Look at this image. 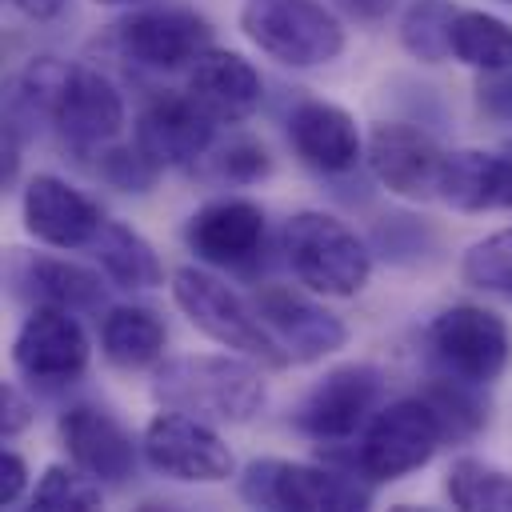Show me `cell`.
Returning <instances> with one entry per match:
<instances>
[{
    "mask_svg": "<svg viewBox=\"0 0 512 512\" xmlns=\"http://www.w3.org/2000/svg\"><path fill=\"white\" fill-rule=\"evenodd\" d=\"M444 492L464 512H512V472H504L480 456L452 460Z\"/></svg>",
    "mask_w": 512,
    "mask_h": 512,
    "instance_id": "484cf974",
    "label": "cell"
},
{
    "mask_svg": "<svg viewBox=\"0 0 512 512\" xmlns=\"http://www.w3.org/2000/svg\"><path fill=\"white\" fill-rule=\"evenodd\" d=\"M116 40L120 52L140 68L172 72L192 64L204 48H212V28L204 16L188 8H140L116 24Z\"/></svg>",
    "mask_w": 512,
    "mask_h": 512,
    "instance_id": "5bb4252c",
    "label": "cell"
},
{
    "mask_svg": "<svg viewBox=\"0 0 512 512\" xmlns=\"http://www.w3.org/2000/svg\"><path fill=\"white\" fill-rule=\"evenodd\" d=\"M152 396L164 408H180L212 424H248L264 408L268 384L260 364L240 352H196L164 360L152 376Z\"/></svg>",
    "mask_w": 512,
    "mask_h": 512,
    "instance_id": "6da1fadb",
    "label": "cell"
},
{
    "mask_svg": "<svg viewBox=\"0 0 512 512\" xmlns=\"http://www.w3.org/2000/svg\"><path fill=\"white\" fill-rule=\"evenodd\" d=\"M288 140L308 168L328 172V176L352 172L356 160L364 156V136H360L352 112L340 104H328V100L296 104L288 116Z\"/></svg>",
    "mask_w": 512,
    "mask_h": 512,
    "instance_id": "ffe728a7",
    "label": "cell"
},
{
    "mask_svg": "<svg viewBox=\"0 0 512 512\" xmlns=\"http://www.w3.org/2000/svg\"><path fill=\"white\" fill-rule=\"evenodd\" d=\"M28 488V464L16 452H0V504H16Z\"/></svg>",
    "mask_w": 512,
    "mask_h": 512,
    "instance_id": "836d02e7",
    "label": "cell"
},
{
    "mask_svg": "<svg viewBox=\"0 0 512 512\" xmlns=\"http://www.w3.org/2000/svg\"><path fill=\"white\" fill-rule=\"evenodd\" d=\"M504 4H512V0H504Z\"/></svg>",
    "mask_w": 512,
    "mask_h": 512,
    "instance_id": "f35d334b",
    "label": "cell"
},
{
    "mask_svg": "<svg viewBox=\"0 0 512 512\" xmlns=\"http://www.w3.org/2000/svg\"><path fill=\"white\" fill-rule=\"evenodd\" d=\"M20 212H24V228L48 244V248H88L104 224L100 208L80 192L72 188L64 176H52V172H36L28 184H24V196H20Z\"/></svg>",
    "mask_w": 512,
    "mask_h": 512,
    "instance_id": "e0dca14e",
    "label": "cell"
},
{
    "mask_svg": "<svg viewBox=\"0 0 512 512\" xmlns=\"http://www.w3.org/2000/svg\"><path fill=\"white\" fill-rule=\"evenodd\" d=\"M92 344L72 308L36 304L12 340V364L36 384H72L88 368Z\"/></svg>",
    "mask_w": 512,
    "mask_h": 512,
    "instance_id": "8fae6325",
    "label": "cell"
},
{
    "mask_svg": "<svg viewBox=\"0 0 512 512\" xmlns=\"http://www.w3.org/2000/svg\"><path fill=\"white\" fill-rule=\"evenodd\" d=\"M240 28L284 68H320L344 52V24L320 0H244Z\"/></svg>",
    "mask_w": 512,
    "mask_h": 512,
    "instance_id": "277c9868",
    "label": "cell"
},
{
    "mask_svg": "<svg viewBox=\"0 0 512 512\" xmlns=\"http://www.w3.org/2000/svg\"><path fill=\"white\" fill-rule=\"evenodd\" d=\"M188 96L216 124H240L260 108L264 80L248 56L232 48H204L188 64Z\"/></svg>",
    "mask_w": 512,
    "mask_h": 512,
    "instance_id": "ac0fdd59",
    "label": "cell"
},
{
    "mask_svg": "<svg viewBox=\"0 0 512 512\" xmlns=\"http://www.w3.org/2000/svg\"><path fill=\"white\" fill-rule=\"evenodd\" d=\"M264 208L244 196H220L192 212L184 240L188 248L216 268H252L264 248Z\"/></svg>",
    "mask_w": 512,
    "mask_h": 512,
    "instance_id": "9a60e30c",
    "label": "cell"
},
{
    "mask_svg": "<svg viewBox=\"0 0 512 512\" xmlns=\"http://www.w3.org/2000/svg\"><path fill=\"white\" fill-rule=\"evenodd\" d=\"M240 496L252 508H296V512H360L372 504V492L336 468L264 456L252 460L240 476Z\"/></svg>",
    "mask_w": 512,
    "mask_h": 512,
    "instance_id": "5b68a950",
    "label": "cell"
},
{
    "mask_svg": "<svg viewBox=\"0 0 512 512\" xmlns=\"http://www.w3.org/2000/svg\"><path fill=\"white\" fill-rule=\"evenodd\" d=\"M444 440L448 436H444V424H440L436 408L424 396H404V400L384 404L368 420L356 464L368 480H380V484L400 480V476L424 468Z\"/></svg>",
    "mask_w": 512,
    "mask_h": 512,
    "instance_id": "8992f818",
    "label": "cell"
},
{
    "mask_svg": "<svg viewBox=\"0 0 512 512\" xmlns=\"http://www.w3.org/2000/svg\"><path fill=\"white\" fill-rule=\"evenodd\" d=\"M88 248L96 256V264L104 268V276L120 288H156V284H164V264H160L156 248L136 228H128L120 220H104Z\"/></svg>",
    "mask_w": 512,
    "mask_h": 512,
    "instance_id": "603a6c76",
    "label": "cell"
},
{
    "mask_svg": "<svg viewBox=\"0 0 512 512\" xmlns=\"http://www.w3.org/2000/svg\"><path fill=\"white\" fill-rule=\"evenodd\" d=\"M20 284H24V292L36 304H56V308H72V312L96 308L100 296H104L100 276L92 268L72 264V260H56V256H32V260H24Z\"/></svg>",
    "mask_w": 512,
    "mask_h": 512,
    "instance_id": "cb8c5ba5",
    "label": "cell"
},
{
    "mask_svg": "<svg viewBox=\"0 0 512 512\" xmlns=\"http://www.w3.org/2000/svg\"><path fill=\"white\" fill-rule=\"evenodd\" d=\"M168 328L164 320L144 304H116L100 320V352L116 368H148L164 356Z\"/></svg>",
    "mask_w": 512,
    "mask_h": 512,
    "instance_id": "7402d4cb",
    "label": "cell"
},
{
    "mask_svg": "<svg viewBox=\"0 0 512 512\" xmlns=\"http://www.w3.org/2000/svg\"><path fill=\"white\" fill-rule=\"evenodd\" d=\"M472 388H480V384H468V380L448 376L444 384H432L428 396H424V400L436 408V416H440L448 440H464V436H472V432L484 424V416H488L484 404L472 396Z\"/></svg>",
    "mask_w": 512,
    "mask_h": 512,
    "instance_id": "f546056e",
    "label": "cell"
},
{
    "mask_svg": "<svg viewBox=\"0 0 512 512\" xmlns=\"http://www.w3.org/2000/svg\"><path fill=\"white\" fill-rule=\"evenodd\" d=\"M452 0H412L400 12V44L420 64H444L452 56V24H456Z\"/></svg>",
    "mask_w": 512,
    "mask_h": 512,
    "instance_id": "4316f807",
    "label": "cell"
},
{
    "mask_svg": "<svg viewBox=\"0 0 512 512\" xmlns=\"http://www.w3.org/2000/svg\"><path fill=\"white\" fill-rule=\"evenodd\" d=\"M464 284L512 300V228H500L484 240H476L460 260Z\"/></svg>",
    "mask_w": 512,
    "mask_h": 512,
    "instance_id": "f1b7e54d",
    "label": "cell"
},
{
    "mask_svg": "<svg viewBox=\"0 0 512 512\" xmlns=\"http://www.w3.org/2000/svg\"><path fill=\"white\" fill-rule=\"evenodd\" d=\"M28 424H32V400L16 384H4L0 388V432L4 436H20Z\"/></svg>",
    "mask_w": 512,
    "mask_h": 512,
    "instance_id": "d6a6232c",
    "label": "cell"
},
{
    "mask_svg": "<svg viewBox=\"0 0 512 512\" xmlns=\"http://www.w3.org/2000/svg\"><path fill=\"white\" fill-rule=\"evenodd\" d=\"M100 504H104V488L80 464L76 468L48 464L32 492V508H40V512H92Z\"/></svg>",
    "mask_w": 512,
    "mask_h": 512,
    "instance_id": "83f0119b",
    "label": "cell"
},
{
    "mask_svg": "<svg viewBox=\"0 0 512 512\" xmlns=\"http://www.w3.org/2000/svg\"><path fill=\"white\" fill-rule=\"evenodd\" d=\"M140 448L156 472L184 480V484H220L236 468L232 448L220 440L212 420H200V416L180 412V408L156 412L144 424Z\"/></svg>",
    "mask_w": 512,
    "mask_h": 512,
    "instance_id": "ba28073f",
    "label": "cell"
},
{
    "mask_svg": "<svg viewBox=\"0 0 512 512\" xmlns=\"http://www.w3.org/2000/svg\"><path fill=\"white\" fill-rule=\"evenodd\" d=\"M172 300L176 308L216 344H224L228 352H240L264 368H284V352L272 340V332L264 328V320L256 316V304L244 300L236 288H228L216 272L208 268H176L172 272Z\"/></svg>",
    "mask_w": 512,
    "mask_h": 512,
    "instance_id": "3957f363",
    "label": "cell"
},
{
    "mask_svg": "<svg viewBox=\"0 0 512 512\" xmlns=\"http://www.w3.org/2000/svg\"><path fill=\"white\" fill-rule=\"evenodd\" d=\"M252 304L288 364H316L348 344V324L296 288L268 284L252 296Z\"/></svg>",
    "mask_w": 512,
    "mask_h": 512,
    "instance_id": "7c38bea8",
    "label": "cell"
},
{
    "mask_svg": "<svg viewBox=\"0 0 512 512\" xmlns=\"http://www.w3.org/2000/svg\"><path fill=\"white\" fill-rule=\"evenodd\" d=\"M500 152H504V164H508V192H512V144H504Z\"/></svg>",
    "mask_w": 512,
    "mask_h": 512,
    "instance_id": "74e56055",
    "label": "cell"
},
{
    "mask_svg": "<svg viewBox=\"0 0 512 512\" xmlns=\"http://www.w3.org/2000/svg\"><path fill=\"white\" fill-rule=\"evenodd\" d=\"M96 4H108V8H136V4H148V0H96Z\"/></svg>",
    "mask_w": 512,
    "mask_h": 512,
    "instance_id": "8d00e7d4",
    "label": "cell"
},
{
    "mask_svg": "<svg viewBox=\"0 0 512 512\" xmlns=\"http://www.w3.org/2000/svg\"><path fill=\"white\" fill-rule=\"evenodd\" d=\"M60 440L84 472H92L100 484H120L136 468V440L132 432L96 404H72L60 416Z\"/></svg>",
    "mask_w": 512,
    "mask_h": 512,
    "instance_id": "d6986e66",
    "label": "cell"
},
{
    "mask_svg": "<svg viewBox=\"0 0 512 512\" xmlns=\"http://www.w3.org/2000/svg\"><path fill=\"white\" fill-rule=\"evenodd\" d=\"M216 140V120L184 92V96H156L144 104L136 120V144L156 168H188L208 156Z\"/></svg>",
    "mask_w": 512,
    "mask_h": 512,
    "instance_id": "2e32d148",
    "label": "cell"
},
{
    "mask_svg": "<svg viewBox=\"0 0 512 512\" xmlns=\"http://www.w3.org/2000/svg\"><path fill=\"white\" fill-rule=\"evenodd\" d=\"M96 156H100L96 172H100L112 188H120V192H148L152 180H156V172H160V168L140 152L136 140H132V144H108V148H100Z\"/></svg>",
    "mask_w": 512,
    "mask_h": 512,
    "instance_id": "1f68e13d",
    "label": "cell"
},
{
    "mask_svg": "<svg viewBox=\"0 0 512 512\" xmlns=\"http://www.w3.org/2000/svg\"><path fill=\"white\" fill-rule=\"evenodd\" d=\"M440 200L456 212L512 208L504 152H484V148L448 152L444 156V176H440Z\"/></svg>",
    "mask_w": 512,
    "mask_h": 512,
    "instance_id": "44dd1931",
    "label": "cell"
},
{
    "mask_svg": "<svg viewBox=\"0 0 512 512\" xmlns=\"http://www.w3.org/2000/svg\"><path fill=\"white\" fill-rule=\"evenodd\" d=\"M52 128L64 136L68 148L96 156L100 148L116 144V136L124 132L120 88L104 72L72 64L64 76V88L56 96V108H52Z\"/></svg>",
    "mask_w": 512,
    "mask_h": 512,
    "instance_id": "4fadbf2b",
    "label": "cell"
},
{
    "mask_svg": "<svg viewBox=\"0 0 512 512\" xmlns=\"http://www.w3.org/2000/svg\"><path fill=\"white\" fill-rule=\"evenodd\" d=\"M344 16H352V20H364V24H376V20H384L392 8H396V0H332Z\"/></svg>",
    "mask_w": 512,
    "mask_h": 512,
    "instance_id": "e575fe53",
    "label": "cell"
},
{
    "mask_svg": "<svg viewBox=\"0 0 512 512\" xmlns=\"http://www.w3.org/2000/svg\"><path fill=\"white\" fill-rule=\"evenodd\" d=\"M428 348L440 368L468 384H492L512 360V332L504 316L484 304H452L428 324Z\"/></svg>",
    "mask_w": 512,
    "mask_h": 512,
    "instance_id": "52a82bcc",
    "label": "cell"
},
{
    "mask_svg": "<svg viewBox=\"0 0 512 512\" xmlns=\"http://www.w3.org/2000/svg\"><path fill=\"white\" fill-rule=\"evenodd\" d=\"M284 260L292 276L320 296H356L364 292L372 276V252L368 244L332 212L304 208L284 224L280 236Z\"/></svg>",
    "mask_w": 512,
    "mask_h": 512,
    "instance_id": "7a4b0ae2",
    "label": "cell"
},
{
    "mask_svg": "<svg viewBox=\"0 0 512 512\" xmlns=\"http://www.w3.org/2000/svg\"><path fill=\"white\" fill-rule=\"evenodd\" d=\"M380 396L384 380L372 364H340L308 388L296 408V428L320 444L348 440L380 412Z\"/></svg>",
    "mask_w": 512,
    "mask_h": 512,
    "instance_id": "9c48e42d",
    "label": "cell"
},
{
    "mask_svg": "<svg viewBox=\"0 0 512 512\" xmlns=\"http://www.w3.org/2000/svg\"><path fill=\"white\" fill-rule=\"evenodd\" d=\"M204 160H208V172H212L216 180H228V184H256V180H264L268 168H272L264 144H256V140H248V136H236V140L220 144L216 152L208 148Z\"/></svg>",
    "mask_w": 512,
    "mask_h": 512,
    "instance_id": "4dcf8cb0",
    "label": "cell"
},
{
    "mask_svg": "<svg viewBox=\"0 0 512 512\" xmlns=\"http://www.w3.org/2000/svg\"><path fill=\"white\" fill-rule=\"evenodd\" d=\"M364 156L372 176L400 200H440V176H444V148L400 120H380L364 136Z\"/></svg>",
    "mask_w": 512,
    "mask_h": 512,
    "instance_id": "30bf717a",
    "label": "cell"
},
{
    "mask_svg": "<svg viewBox=\"0 0 512 512\" xmlns=\"http://www.w3.org/2000/svg\"><path fill=\"white\" fill-rule=\"evenodd\" d=\"M16 12H24L28 20H56L64 8H68V0H8Z\"/></svg>",
    "mask_w": 512,
    "mask_h": 512,
    "instance_id": "d590c367",
    "label": "cell"
},
{
    "mask_svg": "<svg viewBox=\"0 0 512 512\" xmlns=\"http://www.w3.org/2000/svg\"><path fill=\"white\" fill-rule=\"evenodd\" d=\"M452 56L476 72H512V24L492 12L460 8L452 24Z\"/></svg>",
    "mask_w": 512,
    "mask_h": 512,
    "instance_id": "d4e9b609",
    "label": "cell"
}]
</instances>
